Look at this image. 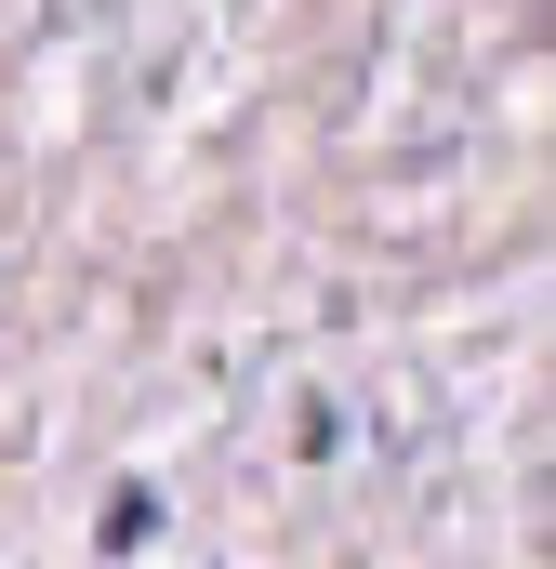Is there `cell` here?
I'll list each match as a JSON object with an SVG mask.
<instances>
[{
	"mask_svg": "<svg viewBox=\"0 0 556 569\" xmlns=\"http://www.w3.org/2000/svg\"><path fill=\"white\" fill-rule=\"evenodd\" d=\"M146 530H159V490H146V477H133V490H107V557H133Z\"/></svg>",
	"mask_w": 556,
	"mask_h": 569,
	"instance_id": "1",
	"label": "cell"
}]
</instances>
